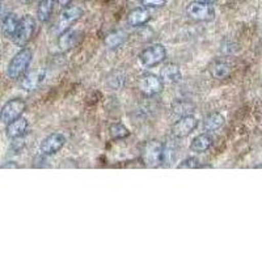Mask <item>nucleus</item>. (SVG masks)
<instances>
[{"label":"nucleus","instance_id":"9","mask_svg":"<svg viewBox=\"0 0 262 262\" xmlns=\"http://www.w3.org/2000/svg\"><path fill=\"white\" fill-rule=\"evenodd\" d=\"M196 127H198V119L191 116V114H189V116L181 117L179 121L173 123L170 131H172V135L174 139H180V138L189 137Z\"/></svg>","mask_w":262,"mask_h":262},{"label":"nucleus","instance_id":"11","mask_svg":"<svg viewBox=\"0 0 262 262\" xmlns=\"http://www.w3.org/2000/svg\"><path fill=\"white\" fill-rule=\"evenodd\" d=\"M46 79V71L45 70H34V71H30L25 75L23 80H21V88L28 92H32V91H36L37 88L42 85V83L45 81Z\"/></svg>","mask_w":262,"mask_h":262},{"label":"nucleus","instance_id":"3","mask_svg":"<svg viewBox=\"0 0 262 262\" xmlns=\"http://www.w3.org/2000/svg\"><path fill=\"white\" fill-rule=\"evenodd\" d=\"M164 144L159 140H148L142 148V161L146 167L155 168L163 164Z\"/></svg>","mask_w":262,"mask_h":262},{"label":"nucleus","instance_id":"23","mask_svg":"<svg viewBox=\"0 0 262 262\" xmlns=\"http://www.w3.org/2000/svg\"><path fill=\"white\" fill-rule=\"evenodd\" d=\"M109 134H111L112 139L121 140L125 139V138H127L128 135H130V130H128L125 125H122V123L117 122L113 123V125L109 127Z\"/></svg>","mask_w":262,"mask_h":262},{"label":"nucleus","instance_id":"25","mask_svg":"<svg viewBox=\"0 0 262 262\" xmlns=\"http://www.w3.org/2000/svg\"><path fill=\"white\" fill-rule=\"evenodd\" d=\"M176 155V147L172 140H169L168 143L164 144V154H163V164L164 165H170V161L174 159Z\"/></svg>","mask_w":262,"mask_h":262},{"label":"nucleus","instance_id":"27","mask_svg":"<svg viewBox=\"0 0 262 262\" xmlns=\"http://www.w3.org/2000/svg\"><path fill=\"white\" fill-rule=\"evenodd\" d=\"M140 3L147 8H161L168 3V0H140Z\"/></svg>","mask_w":262,"mask_h":262},{"label":"nucleus","instance_id":"20","mask_svg":"<svg viewBox=\"0 0 262 262\" xmlns=\"http://www.w3.org/2000/svg\"><path fill=\"white\" fill-rule=\"evenodd\" d=\"M127 39V34L122 30H116V32H112L111 34H107L105 37V46L107 49H118L119 46H122L123 43Z\"/></svg>","mask_w":262,"mask_h":262},{"label":"nucleus","instance_id":"8","mask_svg":"<svg viewBox=\"0 0 262 262\" xmlns=\"http://www.w3.org/2000/svg\"><path fill=\"white\" fill-rule=\"evenodd\" d=\"M186 15L198 23H209L215 18V9L210 4L198 3L194 0L186 7Z\"/></svg>","mask_w":262,"mask_h":262},{"label":"nucleus","instance_id":"7","mask_svg":"<svg viewBox=\"0 0 262 262\" xmlns=\"http://www.w3.org/2000/svg\"><path fill=\"white\" fill-rule=\"evenodd\" d=\"M27 111V102L21 98H11L2 107V122L8 125L15 119L20 118Z\"/></svg>","mask_w":262,"mask_h":262},{"label":"nucleus","instance_id":"6","mask_svg":"<svg viewBox=\"0 0 262 262\" xmlns=\"http://www.w3.org/2000/svg\"><path fill=\"white\" fill-rule=\"evenodd\" d=\"M138 88L140 93L146 97H155L163 91L164 81L158 75L143 74L138 81Z\"/></svg>","mask_w":262,"mask_h":262},{"label":"nucleus","instance_id":"30","mask_svg":"<svg viewBox=\"0 0 262 262\" xmlns=\"http://www.w3.org/2000/svg\"><path fill=\"white\" fill-rule=\"evenodd\" d=\"M195 2H198V3H203V4H210V6H212V4H215L217 2V0H195Z\"/></svg>","mask_w":262,"mask_h":262},{"label":"nucleus","instance_id":"22","mask_svg":"<svg viewBox=\"0 0 262 262\" xmlns=\"http://www.w3.org/2000/svg\"><path fill=\"white\" fill-rule=\"evenodd\" d=\"M172 112L173 114L180 117L189 116L194 112V105L188 100H176L172 104Z\"/></svg>","mask_w":262,"mask_h":262},{"label":"nucleus","instance_id":"15","mask_svg":"<svg viewBox=\"0 0 262 262\" xmlns=\"http://www.w3.org/2000/svg\"><path fill=\"white\" fill-rule=\"evenodd\" d=\"M28 126H29V122H28L27 118H20L15 119L11 123H8L6 127V134L9 139H16V138L24 137L25 133L28 130Z\"/></svg>","mask_w":262,"mask_h":262},{"label":"nucleus","instance_id":"1","mask_svg":"<svg viewBox=\"0 0 262 262\" xmlns=\"http://www.w3.org/2000/svg\"><path fill=\"white\" fill-rule=\"evenodd\" d=\"M33 59V51L30 49L25 48L21 49L18 53L15 54V57L11 59L8 63V69H7V76L11 80H17L23 75L27 72L28 67L32 63Z\"/></svg>","mask_w":262,"mask_h":262},{"label":"nucleus","instance_id":"16","mask_svg":"<svg viewBox=\"0 0 262 262\" xmlns=\"http://www.w3.org/2000/svg\"><path fill=\"white\" fill-rule=\"evenodd\" d=\"M212 146V137L210 134H203L196 135L190 143V149L195 154H203V152L209 151L210 147Z\"/></svg>","mask_w":262,"mask_h":262},{"label":"nucleus","instance_id":"5","mask_svg":"<svg viewBox=\"0 0 262 262\" xmlns=\"http://www.w3.org/2000/svg\"><path fill=\"white\" fill-rule=\"evenodd\" d=\"M165 59H167V49L164 48V45H161V43L148 46L139 54L140 63L148 69L161 64Z\"/></svg>","mask_w":262,"mask_h":262},{"label":"nucleus","instance_id":"29","mask_svg":"<svg viewBox=\"0 0 262 262\" xmlns=\"http://www.w3.org/2000/svg\"><path fill=\"white\" fill-rule=\"evenodd\" d=\"M55 2H57L58 6H60V7H63V8H66V7H69L70 4H71L72 0H55Z\"/></svg>","mask_w":262,"mask_h":262},{"label":"nucleus","instance_id":"19","mask_svg":"<svg viewBox=\"0 0 262 262\" xmlns=\"http://www.w3.org/2000/svg\"><path fill=\"white\" fill-rule=\"evenodd\" d=\"M210 75L216 80H224L231 75V66L226 62H215L210 66Z\"/></svg>","mask_w":262,"mask_h":262},{"label":"nucleus","instance_id":"26","mask_svg":"<svg viewBox=\"0 0 262 262\" xmlns=\"http://www.w3.org/2000/svg\"><path fill=\"white\" fill-rule=\"evenodd\" d=\"M179 168L180 169H196V168H201V164L195 158H186L179 164Z\"/></svg>","mask_w":262,"mask_h":262},{"label":"nucleus","instance_id":"21","mask_svg":"<svg viewBox=\"0 0 262 262\" xmlns=\"http://www.w3.org/2000/svg\"><path fill=\"white\" fill-rule=\"evenodd\" d=\"M224 117L221 113H211L203 121V127L206 131H216L224 125Z\"/></svg>","mask_w":262,"mask_h":262},{"label":"nucleus","instance_id":"14","mask_svg":"<svg viewBox=\"0 0 262 262\" xmlns=\"http://www.w3.org/2000/svg\"><path fill=\"white\" fill-rule=\"evenodd\" d=\"M160 78L164 83H179L182 78L181 70H180L179 64H176V63H167V64H164L163 69L160 70Z\"/></svg>","mask_w":262,"mask_h":262},{"label":"nucleus","instance_id":"17","mask_svg":"<svg viewBox=\"0 0 262 262\" xmlns=\"http://www.w3.org/2000/svg\"><path fill=\"white\" fill-rule=\"evenodd\" d=\"M18 23L20 20L17 18V16L15 13H7L6 16H3V21H2V30H3L4 37L7 38H13L15 37V33L17 30Z\"/></svg>","mask_w":262,"mask_h":262},{"label":"nucleus","instance_id":"2","mask_svg":"<svg viewBox=\"0 0 262 262\" xmlns=\"http://www.w3.org/2000/svg\"><path fill=\"white\" fill-rule=\"evenodd\" d=\"M83 13H84L83 9L78 6L66 7L64 11L60 13L59 18H58L57 21V24H55V27H54V33L59 37L60 34L66 33L67 30H70L75 23H78V21L80 20Z\"/></svg>","mask_w":262,"mask_h":262},{"label":"nucleus","instance_id":"18","mask_svg":"<svg viewBox=\"0 0 262 262\" xmlns=\"http://www.w3.org/2000/svg\"><path fill=\"white\" fill-rule=\"evenodd\" d=\"M54 3L55 0H39L37 7V18L41 23H48L54 12Z\"/></svg>","mask_w":262,"mask_h":262},{"label":"nucleus","instance_id":"31","mask_svg":"<svg viewBox=\"0 0 262 262\" xmlns=\"http://www.w3.org/2000/svg\"><path fill=\"white\" fill-rule=\"evenodd\" d=\"M17 2L21 4H30V3H33L34 0H17Z\"/></svg>","mask_w":262,"mask_h":262},{"label":"nucleus","instance_id":"10","mask_svg":"<svg viewBox=\"0 0 262 262\" xmlns=\"http://www.w3.org/2000/svg\"><path fill=\"white\" fill-rule=\"evenodd\" d=\"M66 144V137L60 133H54V134L48 135L45 139L41 142V146H39V151H41L42 155L45 156H51L55 155L58 151L63 148V146Z\"/></svg>","mask_w":262,"mask_h":262},{"label":"nucleus","instance_id":"4","mask_svg":"<svg viewBox=\"0 0 262 262\" xmlns=\"http://www.w3.org/2000/svg\"><path fill=\"white\" fill-rule=\"evenodd\" d=\"M34 30H36V20L33 16L25 15L18 23L15 37L12 38L15 45H17L18 48H24L25 45H28L33 38Z\"/></svg>","mask_w":262,"mask_h":262},{"label":"nucleus","instance_id":"28","mask_svg":"<svg viewBox=\"0 0 262 262\" xmlns=\"http://www.w3.org/2000/svg\"><path fill=\"white\" fill-rule=\"evenodd\" d=\"M2 168H3V169H11V168H13V169H18L20 167H18L15 161H8V163L3 164V165H2Z\"/></svg>","mask_w":262,"mask_h":262},{"label":"nucleus","instance_id":"13","mask_svg":"<svg viewBox=\"0 0 262 262\" xmlns=\"http://www.w3.org/2000/svg\"><path fill=\"white\" fill-rule=\"evenodd\" d=\"M83 33L80 30L70 29L58 37V48L62 51H69L80 42Z\"/></svg>","mask_w":262,"mask_h":262},{"label":"nucleus","instance_id":"24","mask_svg":"<svg viewBox=\"0 0 262 262\" xmlns=\"http://www.w3.org/2000/svg\"><path fill=\"white\" fill-rule=\"evenodd\" d=\"M125 80H126V76L123 72L114 71L113 74L107 78L106 85L109 86L111 90H118V88H121V86L125 84Z\"/></svg>","mask_w":262,"mask_h":262},{"label":"nucleus","instance_id":"12","mask_svg":"<svg viewBox=\"0 0 262 262\" xmlns=\"http://www.w3.org/2000/svg\"><path fill=\"white\" fill-rule=\"evenodd\" d=\"M149 20H151V13L147 7H138L128 13L126 23L131 28H140L144 27Z\"/></svg>","mask_w":262,"mask_h":262}]
</instances>
